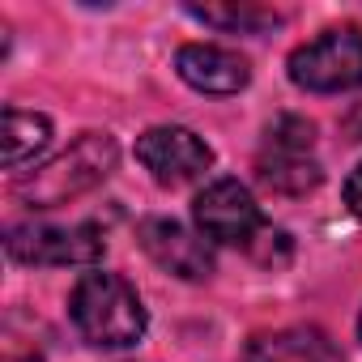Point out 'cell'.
Listing matches in <instances>:
<instances>
[{"label": "cell", "mask_w": 362, "mask_h": 362, "mask_svg": "<svg viewBox=\"0 0 362 362\" xmlns=\"http://www.w3.org/2000/svg\"><path fill=\"white\" fill-rule=\"evenodd\" d=\"M69 320L98 349H128L149 328L141 294L119 273H81L69 294Z\"/></svg>", "instance_id": "6da1fadb"}, {"label": "cell", "mask_w": 362, "mask_h": 362, "mask_svg": "<svg viewBox=\"0 0 362 362\" xmlns=\"http://www.w3.org/2000/svg\"><path fill=\"white\" fill-rule=\"evenodd\" d=\"M119 162V145L115 136L107 132H86L77 136L60 158H52L47 166H39L30 179L18 184V197L30 205V209H56L64 201H77L86 197L90 188H98L103 179L115 170Z\"/></svg>", "instance_id": "7a4b0ae2"}, {"label": "cell", "mask_w": 362, "mask_h": 362, "mask_svg": "<svg viewBox=\"0 0 362 362\" xmlns=\"http://www.w3.org/2000/svg\"><path fill=\"white\" fill-rule=\"evenodd\" d=\"M290 81L311 94H341L362 86V30L337 26L320 39L294 47L290 56Z\"/></svg>", "instance_id": "3957f363"}, {"label": "cell", "mask_w": 362, "mask_h": 362, "mask_svg": "<svg viewBox=\"0 0 362 362\" xmlns=\"http://www.w3.org/2000/svg\"><path fill=\"white\" fill-rule=\"evenodd\" d=\"M9 256L22 260V264H94L103 260V235L98 226L90 222H77V226H52V222H22V226H9V239H5Z\"/></svg>", "instance_id": "277c9868"}, {"label": "cell", "mask_w": 362, "mask_h": 362, "mask_svg": "<svg viewBox=\"0 0 362 362\" xmlns=\"http://www.w3.org/2000/svg\"><path fill=\"white\" fill-rule=\"evenodd\" d=\"M136 158H141V166L158 179L162 188H179V184H188V179H197V175L209 170L214 149L192 128L158 124L145 136H136Z\"/></svg>", "instance_id": "5b68a950"}, {"label": "cell", "mask_w": 362, "mask_h": 362, "mask_svg": "<svg viewBox=\"0 0 362 362\" xmlns=\"http://www.w3.org/2000/svg\"><path fill=\"white\" fill-rule=\"evenodd\" d=\"M197 226L205 239L214 243H243L252 247V239L264 230L260 205L252 201V192L239 184V179H214V184L192 201Z\"/></svg>", "instance_id": "8992f818"}, {"label": "cell", "mask_w": 362, "mask_h": 362, "mask_svg": "<svg viewBox=\"0 0 362 362\" xmlns=\"http://www.w3.org/2000/svg\"><path fill=\"white\" fill-rule=\"evenodd\" d=\"M136 239L145 247V256L175 273V277H184V281H205L214 273V252L201 235H192L184 222H175V218H145L136 226Z\"/></svg>", "instance_id": "52a82bcc"}, {"label": "cell", "mask_w": 362, "mask_h": 362, "mask_svg": "<svg viewBox=\"0 0 362 362\" xmlns=\"http://www.w3.org/2000/svg\"><path fill=\"white\" fill-rule=\"evenodd\" d=\"M175 69L201 94H239L252 81V64L218 43H188L175 52Z\"/></svg>", "instance_id": "ba28073f"}, {"label": "cell", "mask_w": 362, "mask_h": 362, "mask_svg": "<svg viewBox=\"0 0 362 362\" xmlns=\"http://www.w3.org/2000/svg\"><path fill=\"white\" fill-rule=\"evenodd\" d=\"M247 362H341V349L320 328H277L247 345Z\"/></svg>", "instance_id": "9c48e42d"}, {"label": "cell", "mask_w": 362, "mask_h": 362, "mask_svg": "<svg viewBox=\"0 0 362 362\" xmlns=\"http://www.w3.org/2000/svg\"><path fill=\"white\" fill-rule=\"evenodd\" d=\"M47 145H52V119L47 115L5 107V128H0V158H5V170H22V162L39 158Z\"/></svg>", "instance_id": "30bf717a"}, {"label": "cell", "mask_w": 362, "mask_h": 362, "mask_svg": "<svg viewBox=\"0 0 362 362\" xmlns=\"http://www.w3.org/2000/svg\"><path fill=\"white\" fill-rule=\"evenodd\" d=\"M260 179H264V188H273V192L303 197V192H311L320 184L324 175H320V166L307 153H281V149H273V153L260 158Z\"/></svg>", "instance_id": "8fae6325"}, {"label": "cell", "mask_w": 362, "mask_h": 362, "mask_svg": "<svg viewBox=\"0 0 362 362\" xmlns=\"http://www.w3.org/2000/svg\"><path fill=\"white\" fill-rule=\"evenodd\" d=\"M192 18H201L205 26H222V30H269V26H277L281 22V13H273V9H260V5H192L188 9Z\"/></svg>", "instance_id": "7c38bea8"}, {"label": "cell", "mask_w": 362, "mask_h": 362, "mask_svg": "<svg viewBox=\"0 0 362 362\" xmlns=\"http://www.w3.org/2000/svg\"><path fill=\"white\" fill-rule=\"evenodd\" d=\"M311 141H315V128L303 115H281L269 128V149H281V153H307Z\"/></svg>", "instance_id": "4fadbf2b"}, {"label": "cell", "mask_w": 362, "mask_h": 362, "mask_svg": "<svg viewBox=\"0 0 362 362\" xmlns=\"http://www.w3.org/2000/svg\"><path fill=\"white\" fill-rule=\"evenodd\" d=\"M260 264H286L290 260V235L286 230H273V226H264L256 239H252V247H247Z\"/></svg>", "instance_id": "5bb4252c"}, {"label": "cell", "mask_w": 362, "mask_h": 362, "mask_svg": "<svg viewBox=\"0 0 362 362\" xmlns=\"http://www.w3.org/2000/svg\"><path fill=\"white\" fill-rule=\"evenodd\" d=\"M345 205H349V214L354 218H362V162L349 170V179H345Z\"/></svg>", "instance_id": "9a60e30c"}, {"label": "cell", "mask_w": 362, "mask_h": 362, "mask_svg": "<svg viewBox=\"0 0 362 362\" xmlns=\"http://www.w3.org/2000/svg\"><path fill=\"white\" fill-rule=\"evenodd\" d=\"M9 362H39V354H26V358H9Z\"/></svg>", "instance_id": "2e32d148"}, {"label": "cell", "mask_w": 362, "mask_h": 362, "mask_svg": "<svg viewBox=\"0 0 362 362\" xmlns=\"http://www.w3.org/2000/svg\"><path fill=\"white\" fill-rule=\"evenodd\" d=\"M358 337H362V315H358Z\"/></svg>", "instance_id": "e0dca14e"}]
</instances>
